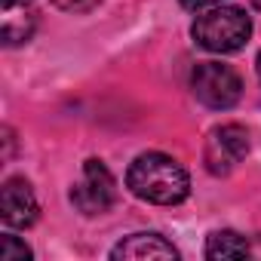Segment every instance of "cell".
I'll return each instance as SVG.
<instances>
[{"label": "cell", "instance_id": "obj_7", "mask_svg": "<svg viewBox=\"0 0 261 261\" xmlns=\"http://www.w3.org/2000/svg\"><path fill=\"white\" fill-rule=\"evenodd\" d=\"M111 258L114 261H154V258L172 261L178 258V249L160 233H133L111 249Z\"/></svg>", "mask_w": 261, "mask_h": 261}, {"label": "cell", "instance_id": "obj_3", "mask_svg": "<svg viewBox=\"0 0 261 261\" xmlns=\"http://www.w3.org/2000/svg\"><path fill=\"white\" fill-rule=\"evenodd\" d=\"M191 89L194 95L212 108V111H224V108H233L243 95V80L240 74L230 68V65H221V62H203L194 68V77H191Z\"/></svg>", "mask_w": 261, "mask_h": 261}, {"label": "cell", "instance_id": "obj_5", "mask_svg": "<svg viewBox=\"0 0 261 261\" xmlns=\"http://www.w3.org/2000/svg\"><path fill=\"white\" fill-rule=\"evenodd\" d=\"M249 133L240 126V123H224V126H215L209 139H206V151H203V160H206V169L212 175H227L233 172L246 154H249Z\"/></svg>", "mask_w": 261, "mask_h": 261}, {"label": "cell", "instance_id": "obj_4", "mask_svg": "<svg viewBox=\"0 0 261 261\" xmlns=\"http://www.w3.org/2000/svg\"><path fill=\"white\" fill-rule=\"evenodd\" d=\"M71 203L83 215H101L117 203V181L101 160H86L77 185L71 188Z\"/></svg>", "mask_w": 261, "mask_h": 261}, {"label": "cell", "instance_id": "obj_13", "mask_svg": "<svg viewBox=\"0 0 261 261\" xmlns=\"http://www.w3.org/2000/svg\"><path fill=\"white\" fill-rule=\"evenodd\" d=\"M255 71H258V80H261V53H258V62H255Z\"/></svg>", "mask_w": 261, "mask_h": 261}, {"label": "cell", "instance_id": "obj_12", "mask_svg": "<svg viewBox=\"0 0 261 261\" xmlns=\"http://www.w3.org/2000/svg\"><path fill=\"white\" fill-rule=\"evenodd\" d=\"M221 0H181V7L185 10H191V13H200V10H212V7H218Z\"/></svg>", "mask_w": 261, "mask_h": 261}, {"label": "cell", "instance_id": "obj_2", "mask_svg": "<svg viewBox=\"0 0 261 261\" xmlns=\"http://www.w3.org/2000/svg\"><path fill=\"white\" fill-rule=\"evenodd\" d=\"M191 34L209 53H237L252 37V19L240 7H212L209 13L197 16Z\"/></svg>", "mask_w": 261, "mask_h": 261}, {"label": "cell", "instance_id": "obj_14", "mask_svg": "<svg viewBox=\"0 0 261 261\" xmlns=\"http://www.w3.org/2000/svg\"><path fill=\"white\" fill-rule=\"evenodd\" d=\"M252 4H255V7H258V10H261V0H252Z\"/></svg>", "mask_w": 261, "mask_h": 261}, {"label": "cell", "instance_id": "obj_11", "mask_svg": "<svg viewBox=\"0 0 261 261\" xmlns=\"http://www.w3.org/2000/svg\"><path fill=\"white\" fill-rule=\"evenodd\" d=\"M53 4L62 13H89V10H95L101 4V0H53Z\"/></svg>", "mask_w": 261, "mask_h": 261}, {"label": "cell", "instance_id": "obj_6", "mask_svg": "<svg viewBox=\"0 0 261 261\" xmlns=\"http://www.w3.org/2000/svg\"><path fill=\"white\" fill-rule=\"evenodd\" d=\"M37 197L25 178H7L0 188V218L10 227H31L37 221Z\"/></svg>", "mask_w": 261, "mask_h": 261}, {"label": "cell", "instance_id": "obj_1", "mask_svg": "<svg viewBox=\"0 0 261 261\" xmlns=\"http://www.w3.org/2000/svg\"><path fill=\"white\" fill-rule=\"evenodd\" d=\"M126 185L139 200H148L157 206H175V203L188 200V194H191V178H188L185 166L157 151L133 160V166L126 172Z\"/></svg>", "mask_w": 261, "mask_h": 261}, {"label": "cell", "instance_id": "obj_10", "mask_svg": "<svg viewBox=\"0 0 261 261\" xmlns=\"http://www.w3.org/2000/svg\"><path fill=\"white\" fill-rule=\"evenodd\" d=\"M31 249L19 237H4L0 240V261H28Z\"/></svg>", "mask_w": 261, "mask_h": 261}, {"label": "cell", "instance_id": "obj_8", "mask_svg": "<svg viewBox=\"0 0 261 261\" xmlns=\"http://www.w3.org/2000/svg\"><path fill=\"white\" fill-rule=\"evenodd\" d=\"M0 25H4V43L19 46L28 43L37 28V10L31 0H4L0 4Z\"/></svg>", "mask_w": 261, "mask_h": 261}, {"label": "cell", "instance_id": "obj_9", "mask_svg": "<svg viewBox=\"0 0 261 261\" xmlns=\"http://www.w3.org/2000/svg\"><path fill=\"white\" fill-rule=\"evenodd\" d=\"M249 255V240L237 230H215L206 240V258L221 261V258H246Z\"/></svg>", "mask_w": 261, "mask_h": 261}]
</instances>
